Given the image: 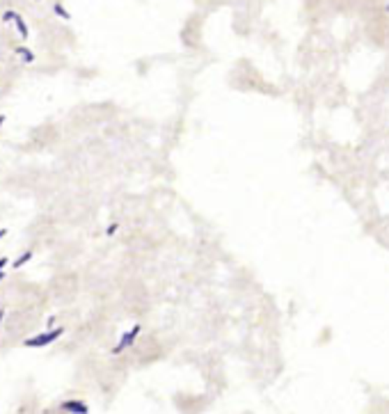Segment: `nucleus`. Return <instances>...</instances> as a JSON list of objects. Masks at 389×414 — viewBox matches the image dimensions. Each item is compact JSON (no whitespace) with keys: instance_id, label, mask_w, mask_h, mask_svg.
I'll return each mask as SVG.
<instances>
[{"instance_id":"1","label":"nucleus","mask_w":389,"mask_h":414,"mask_svg":"<svg viewBox=\"0 0 389 414\" xmlns=\"http://www.w3.org/2000/svg\"><path fill=\"white\" fill-rule=\"evenodd\" d=\"M163 343L156 336H144L135 343L133 348V359L137 361V366H151L158 359H163Z\"/></svg>"},{"instance_id":"2","label":"nucleus","mask_w":389,"mask_h":414,"mask_svg":"<svg viewBox=\"0 0 389 414\" xmlns=\"http://www.w3.org/2000/svg\"><path fill=\"white\" fill-rule=\"evenodd\" d=\"M172 403H175V408H177L179 414H202L206 408H209L211 399L209 396H204V394L179 392V394H175Z\"/></svg>"},{"instance_id":"3","label":"nucleus","mask_w":389,"mask_h":414,"mask_svg":"<svg viewBox=\"0 0 389 414\" xmlns=\"http://www.w3.org/2000/svg\"><path fill=\"white\" fill-rule=\"evenodd\" d=\"M60 410L67 414H88L90 412L88 403H83V401H64V403H60Z\"/></svg>"},{"instance_id":"4","label":"nucleus","mask_w":389,"mask_h":414,"mask_svg":"<svg viewBox=\"0 0 389 414\" xmlns=\"http://www.w3.org/2000/svg\"><path fill=\"white\" fill-rule=\"evenodd\" d=\"M57 336H60V330L46 332L44 336H34V339H28V341H25V346H30V348H37V346H46V343L55 341Z\"/></svg>"}]
</instances>
